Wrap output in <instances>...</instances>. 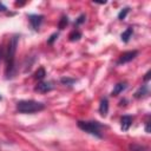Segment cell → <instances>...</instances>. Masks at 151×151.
<instances>
[{
	"label": "cell",
	"mask_w": 151,
	"mask_h": 151,
	"mask_svg": "<svg viewBox=\"0 0 151 151\" xmlns=\"http://www.w3.org/2000/svg\"><path fill=\"white\" fill-rule=\"evenodd\" d=\"M19 37L14 35L9 40L8 48H7V54H6V78H12L15 73V52H17V46H18Z\"/></svg>",
	"instance_id": "cell-1"
},
{
	"label": "cell",
	"mask_w": 151,
	"mask_h": 151,
	"mask_svg": "<svg viewBox=\"0 0 151 151\" xmlns=\"http://www.w3.org/2000/svg\"><path fill=\"white\" fill-rule=\"evenodd\" d=\"M44 109H45V105L35 100H20L17 103V110L20 113H34Z\"/></svg>",
	"instance_id": "cell-2"
},
{
	"label": "cell",
	"mask_w": 151,
	"mask_h": 151,
	"mask_svg": "<svg viewBox=\"0 0 151 151\" xmlns=\"http://www.w3.org/2000/svg\"><path fill=\"white\" fill-rule=\"evenodd\" d=\"M101 124L99 122H96V120H87V122H83V120H79L78 122V127L97 138H101L103 134L100 132V129H101Z\"/></svg>",
	"instance_id": "cell-3"
},
{
	"label": "cell",
	"mask_w": 151,
	"mask_h": 151,
	"mask_svg": "<svg viewBox=\"0 0 151 151\" xmlns=\"http://www.w3.org/2000/svg\"><path fill=\"white\" fill-rule=\"evenodd\" d=\"M137 54H138V51H127V52H124L120 57H119V59H118V61H117V64H126V63H129V61H131V60H133L136 57H137Z\"/></svg>",
	"instance_id": "cell-4"
},
{
	"label": "cell",
	"mask_w": 151,
	"mask_h": 151,
	"mask_svg": "<svg viewBox=\"0 0 151 151\" xmlns=\"http://www.w3.org/2000/svg\"><path fill=\"white\" fill-rule=\"evenodd\" d=\"M28 19H29V22H31V25H32L33 29L38 31V29H39V27H40V25H41V22H42V20H44V15L32 14V15H29V17H28Z\"/></svg>",
	"instance_id": "cell-5"
},
{
	"label": "cell",
	"mask_w": 151,
	"mask_h": 151,
	"mask_svg": "<svg viewBox=\"0 0 151 151\" xmlns=\"http://www.w3.org/2000/svg\"><path fill=\"white\" fill-rule=\"evenodd\" d=\"M53 84L51 81H41L35 86V91L40 92V93H46L50 92L51 90H53Z\"/></svg>",
	"instance_id": "cell-6"
},
{
	"label": "cell",
	"mask_w": 151,
	"mask_h": 151,
	"mask_svg": "<svg viewBox=\"0 0 151 151\" xmlns=\"http://www.w3.org/2000/svg\"><path fill=\"white\" fill-rule=\"evenodd\" d=\"M132 117L131 116H123L122 119H120V123H122V130L123 131H127L130 129V126L132 125Z\"/></svg>",
	"instance_id": "cell-7"
},
{
	"label": "cell",
	"mask_w": 151,
	"mask_h": 151,
	"mask_svg": "<svg viewBox=\"0 0 151 151\" xmlns=\"http://www.w3.org/2000/svg\"><path fill=\"white\" fill-rule=\"evenodd\" d=\"M99 112L103 117H106L107 112H109V101L106 98H103L100 100V105H99Z\"/></svg>",
	"instance_id": "cell-8"
},
{
	"label": "cell",
	"mask_w": 151,
	"mask_h": 151,
	"mask_svg": "<svg viewBox=\"0 0 151 151\" xmlns=\"http://www.w3.org/2000/svg\"><path fill=\"white\" fill-rule=\"evenodd\" d=\"M126 83H118V84H116L114 85V87H113V90H112V96H118L122 91H124L125 88H126Z\"/></svg>",
	"instance_id": "cell-9"
},
{
	"label": "cell",
	"mask_w": 151,
	"mask_h": 151,
	"mask_svg": "<svg viewBox=\"0 0 151 151\" xmlns=\"http://www.w3.org/2000/svg\"><path fill=\"white\" fill-rule=\"evenodd\" d=\"M132 34H133V28L132 27H129V28H126L123 33H122V40L124 41V42H127L129 40H130V38L132 37Z\"/></svg>",
	"instance_id": "cell-10"
},
{
	"label": "cell",
	"mask_w": 151,
	"mask_h": 151,
	"mask_svg": "<svg viewBox=\"0 0 151 151\" xmlns=\"http://www.w3.org/2000/svg\"><path fill=\"white\" fill-rule=\"evenodd\" d=\"M68 38H70V40H71V41H76V40H79V39L81 38V33H80L78 29H74V31H72V32L70 33Z\"/></svg>",
	"instance_id": "cell-11"
},
{
	"label": "cell",
	"mask_w": 151,
	"mask_h": 151,
	"mask_svg": "<svg viewBox=\"0 0 151 151\" xmlns=\"http://www.w3.org/2000/svg\"><path fill=\"white\" fill-rule=\"evenodd\" d=\"M146 93H147V87H146L145 85H143V86L134 93V97H136V98H142V97L145 96Z\"/></svg>",
	"instance_id": "cell-12"
},
{
	"label": "cell",
	"mask_w": 151,
	"mask_h": 151,
	"mask_svg": "<svg viewBox=\"0 0 151 151\" xmlns=\"http://www.w3.org/2000/svg\"><path fill=\"white\" fill-rule=\"evenodd\" d=\"M45 76H46V72H45V70H44L42 67L38 68V71L34 73V78H35V79H39V80L44 79V77H45Z\"/></svg>",
	"instance_id": "cell-13"
},
{
	"label": "cell",
	"mask_w": 151,
	"mask_h": 151,
	"mask_svg": "<svg viewBox=\"0 0 151 151\" xmlns=\"http://www.w3.org/2000/svg\"><path fill=\"white\" fill-rule=\"evenodd\" d=\"M129 149L131 151H147V147L142 146V145H138V144H131L129 146Z\"/></svg>",
	"instance_id": "cell-14"
},
{
	"label": "cell",
	"mask_w": 151,
	"mask_h": 151,
	"mask_svg": "<svg viewBox=\"0 0 151 151\" xmlns=\"http://www.w3.org/2000/svg\"><path fill=\"white\" fill-rule=\"evenodd\" d=\"M67 22H68V19H67V17H61V19H60V21H59V29H63L66 25H67Z\"/></svg>",
	"instance_id": "cell-15"
},
{
	"label": "cell",
	"mask_w": 151,
	"mask_h": 151,
	"mask_svg": "<svg viewBox=\"0 0 151 151\" xmlns=\"http://www.w3.org/2000/svg\"><path fill=\"white\" fill-rule=\"evenodd\" d=\"M127 13H129V8H127V7H126V8H123V9L119 12V14H118V19H119V20L125 19V17H126Z\"/></svg>",
	"instance_id": "cell-16"
},
{
	"label": "cell",
	"mask_w": 151,
	"mask_h": 151,
	"mask_svg": "<svg viewBox=\"0 0 151 151\" xmlns=\"http://www.w3.org/2000/svg\"><path fill=\"white\" fill-rule=\"evenodd\" d=\"M64 85H68V86H71L72 84H74V79H70V78H61V80H60Z\"/></svg>",
	"instance_id": "cell-17"
},
{
	"label": "cell",
	"mask_w": 151,
	"mask_h": 151,
	"mask_svg": "<svg viewBox=\"0 0 151 151\" xmlns=\"http://www.w3.org/2000/svg\"><path fill=\"white\" fill-rule=\"evenodd\" d=\"M57 38H58V33H54V34L51 35V38L47 40V42H48V44H53V41H54Z\"/></svg>",
	"instance_id": "cell-18"
},
{
	"label": "cell",
	"mask_w": 151,
	"mask_h": 151,
	"mask_svg": "<svg viewBox=\"0 0 151 151\" xmlns=\"http://www.w3.org/2000/svg\"><path fill=\"white\" fill-rule=\"evenodd\" d=\"M85 21V15L84 14H81L78 19H77V21H76V25H79V24H81V22H84Z\"/></svg>",
	"instance_id": "cell-19"
},
{
	"label": "cell",
	"mask_w": 151,
	"mask_h": 151,
	"mask_svg": "<svg viewBox=\"0 0 151 151\" xmlns=\"http://www.w3.org/2000/svg\"><path fill=\"white\" fill-rule=\"evenodd\" d=\"M145 131H146L147 133L150 132V120H149V119L145 122Z\"/></svg>",
	"instance_id": "cell-20"
},
{
	"label": "cell",
	"mask_w": 151,
	"mask_h": 151,
	"mask_svg": "<svg viewBox=\"0 0 151 151\" xmlns=\"http://www.w3.org/2000/svg\"><path fill=\"white\" fill-rule=\"evenodd\" d=\"M0 11H1V12H2V11H6V7H5L4 4H1V2H0Z\"/></svg>",
	"instance_id": "cell-21"
},
{
	"label": "cell",
	"mask_w": 151,
	"mask_h": 151,
	"mask_svg": "<svg viewBox=\"0 0 151 151\" xmlns=\"http://www.w3.org/2000/svg\"><path fill=\"white\" fill-rule=\"evenodd\" d=\"M149 76H150V72H147V73L145 74V78H144V80H145V81H147V80H149Z\"/></svg>",
	"instance_id": "cell-22"
},
{
	"label": "cell",
	"mask_w": 151,
	"mask_h": 151,
	"mask_svg": "<svg viewBox=\"0 0 151 151\" xmlns=\"http://www.w3.org/2000/svg\"><path fill=\"white\" fill-rule=\"evenodd\" d=\"M2 55H4V50H2V47H0V60H1Z\"/></svg>",
	"instance_id": "cell-23"
},
{
	"label": "cell",
	"mask_w": 151,
	"mask_h": 151,
	"mask_svg": "<svg viewBox=\"0 0 151 151\" xmlns=\"http://www.w3.org/2000/svg\"><path fill=\"white\" fill-rule=\"evenodd\" d=\"M0 100H1V96H0Z\"/></svg>",
	"instance_id": "cell-24"
}]
</instances>
